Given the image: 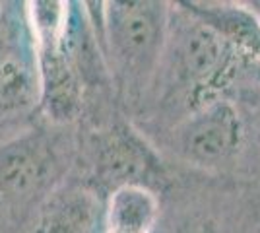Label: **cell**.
Masks as SVG:
<instances>
[{
	"mask_svg": "<svg viewBox=\"0 0 260 233\" xmlns=\"http://www.w3.org/2000/svg\"><path fill=\"white\" fill-rule=\"evenodd\" d=\"M37 105L35 68L16 58H0V126Z\"/></svg>",
	"mask_w": 260,
	"mask_h": 233,
	"instance_id": "obj_12",
	"label": "cell"
},
{
	"mask_svg": "<svg viewBox=\"0 0 260 233\" xmlns=\"http://www.w3.org/2000/svg\"><path fill=\"white\" fill-rule=\"evenodd\" d=\"M107 62L115 97L132 121L140 111L161 56L169 2H84Z\"/></svg>",
	"mask_w": 260,
	"mask_h": 233,
	"instance_id": "obj_2",
	"label": "cell"
},
{
	"mask_svg": "<svg viewBox=\"0 0 260 233\" xmlns=\"http://www.w3.org/2000/svg\"><path fill=\"white\" fill-rule=\"evenodd\" d=\"M155 233H260L256 204L233 177H210L175 167L163 189Z\"/></svg>",
	"mask_w": 260,
	"mask_h": 233,
	"instance_id": "obj_5",
	"label": "cell"
},
{
	"mask_svg": "<svg viewBox=\"0 0 260 233\" xmlns=\"http://www.w3.org/2000/svg\"><path fill=\"white\" fill-rule=\"evenodd\" d=\"M103 200L82 181H64L33 212L29 233H99Z\"/></svg>",
	"mask_w": 260,
	"mask_h": 233,
	"instance_id": "obj_8",
	"label": "cell"
},
{
	"mask_svg": "<svg viewBox=\"0 0 260 233\" xmlns=\"http://www.w3.org/2000/svg\"><path fill=\"white\" fill-rule=\"evenodd\" d=\"M25 6L37 105L51 126H78L84 115V89L68 43L70 2H27Z\"/></svg>",
	"mask_w": 260,
	"mask_h": 233,
	"instance_id": "obj_6",
	"label": "cell"
},
{
	"mask_svg": "<svg viewBox=\"0 0 260 233\" xmlns=\"http://www.w3.org/2000/svg\"><path fill=\"white\" fill-rule=\"evenodd\" d=\"M76 179L103 198L124 185H142L161 194L173 177L155 146L126 119L101 126H76Z\"/></svg>",
	"mask_w": 260,
	"mask_h": 233,
	"instance_id": "obj_3",
	"label": "cell"
},
{
	"mask_svg": "<svg viewBox=\"0 0 260 233\" xmlns=\"http://www.w3.org/2000/svg\"><path fill=\"white\" fill-rule=\"evenodd\" d=\"M233 99L245 126V150L235 179L249 189L260 220V76L256 72L245 66Z\"/></svg>",
	"mask_w": 260,
	"mask_h": 233,
	"instance_id": "obj_11",
	"label": "cell"
},
{
	"mask_svg": "<svg viewBox=\"0 0 260 233\" xmlns=\"http://www.w3.org/2000/svg\"><path fill=\"white\" fill-rule=\"evenodd\" d=\"M159 216V192L142 185H124L103 200L99 233H155Z\"/></svg>",
	"mask_w": 260,
	"mask_h": 233,
	"instance_id": "obj_10",
	"label": "cell"
},
{
	"mask_svg": "<svg viewBox=\"0 0 260 233\" xmlns=\"http://www.w3.org/2000/svg\"><path fill=\"white\" fill-rule=\"evenodd\" d=\"M173 167L210 177H237L245 126L233 97H225L184 117L150 140Z\"/></svg>",
	"mask_w": 260,
	"mask_h": 233,
	"instance_id": "obj_7",
	"label": "cell"
},
{
	"mask_svg": "<svg viewBox=\"0 0 260 233\" xmlns=\"http://www.w3.org/2000/svg\"><path fill=\"white\" fill-rule=\"evenodd\" d=\"M245 62L216 31L169 2L167 31L150 89L132 124L148 140L210 103L233 97Z\"/></svg>",
	"mask_w": 260,
	"mask_h": 233,
	"instance_id": "obj_1",
	"label": "cell"
},
{
	"mask_svg": "<svg viewBox=\"0 0 260 233\" xmlns=\"http://www.w3.org/2000/svg\"><path fill=\"white\" fill-rule=\"evenodd\" d=\"M76 126L31 128L0 144V214L37 210L76 163Z\"/></svg>",
	"mask_w": 260,
	"mask_h": 233,
	"instance_id": "obj_4",
	"label": "cell"
},
{
	"mask_svg": "<svg viewBox=\"0 0 260 233\" xmlns=\"http://www.w3.org/2000/svg\"><path fill=\"white\" fill-rule=\"evenodd\" d=\"M183 4L241 56L245 66L260 72V18L250 2L183 0Z\"/></svg>",
	"mask_w": 260,
	"mask_h": 233,
	"instance_id": "obj_9",
	"label": "cell"
}]
</instances>
